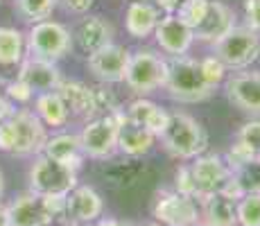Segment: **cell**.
<instances>
[{
    "label": "cell",
    "mask_w": 260,
    "mask_h": 226,
    "mask_svg": "<svg viewBox=\"0 0 260 226\" xmlns=\"http://www.w3.org/2000/svg\"><path fill=\"white\" fill-rule=\"evenodd\" d=\"M152 215L158 224L163 226H194L199 224V213L197 202L192 197L179 192H161L154 202Z\"/></svg>",
    "instance_id": "8fae6325"
},
{
    "label": "cell",
    "mask_w": 260,
    "mask_h": 226,
    "mask_svg": "<svg viewBox=\"0 0 260 226\" xmlns=\"http://www.w3.org/2000/svg\"><path fill=\"white\" fill-rule=\"evenodd\" d=\"M238 226H260V195H244L236 202Z\"/></svg>",
    "instance_id": "f1b7e54d"
},
{
    "label": "cell",
    "mask_w": 260,
    "mask_h": 226,
    "mask_svg": "<svg viewBox=\"0 0 260 226\" xmlns=\"http://www.w3.org/2000/svg\"><path fill=\"white\" fill-rule=\"evenodd\" d=\"M129 59H132V54L127 52V48L109 43L98 52L88 54V68L98 79H102L107 84H116V82H124Z\"/></svg>",
    "instance_id": "7c38bea8"
},
{
    "label": "cell",
    "mask_w": 260,
    "mask_h": 226,
    "mask_svg": "<svg viewBox=\"0 0 260 226\" xmlns=\"http://www.w3.org/2000/svg\"><path fill=\"white\" fill-rule=\"evenodd\" d=\"M163 147L168 149L170 156L174 158H197L206 152L208 147V134L202 124L188 113H170L168 127L161 134Z\"/></svg>",
    "instance_id": "3957f363"
},
{
    "label": "cell",
    "mask_w": 260,
    "mask_h": 226,
    "mask_svg": "<svg viewBox=\"0 0 260 226\" xmlns=\"http://www.w3.org/2000/svg\"><path fill=\"white\" fill-rule=\"evenodd\" d=\"M231 172L240 183V188L244 190V195H260V156L251 158L249 163L240 165Z\"/></svg>",
    "instance_id": "4316f807"
},
{
    "label": "cell",
    "mask_w": 260,
    "mask_h": 226,
    "mask_svg": "<svg viewBox=\"0 0 260 226\" xmlns=\"http://www.w3.org/2000/svg\"><path fill=\"white\" fill-rule=\"evenodd\" d=\"M111 37H113L111 25L107 21H102L100 16L84 18L77 25V29H75V41H77L79 50L86 54H93L98 50H102L104 45H109L111 43Z\"/></svg>",
    "instance_id": "d6986e66"
},
{
    "label": "cell",
    "mask_w": 260,
    "mask_h": 226,
    "mask_svg": "<svg viewBox=\"0 0 260 226\" xmlns=\"http://www.w3.org/2000/svg\"><path fill=\"white\" fill-rule=\"evenodd\" d=\"M204 206V222L211 226H238L236 202L222 197V195H211L202 202Z\"/></svg>",
    "instance_id": "d4e9b609"
},
{
    "label": "cell",
    "mask_w": 260,
    "mask_h": 226,
    "mask_svg": "<svg viewBox=\"0 0 260 226\" xmlns=\"http://www.w3.org/2000/svg\"><path fill=\"white\" fill-rule=\"evenodd\" d=\"M154 32H156L158 45H161L168 54H172V57L186 54L190 50V45H192V39H194L192 29H190L179 16H174V14L161 18Z\"/></svg>",
    "instance_id": "5bb4252c"
},
{
    "label": "cell",
    "mask_w": 260,
    "mask_h": 226,
    "mask_svg": "<svg viewBox=\"0 0 260 226\" xmlns=\"http://www.w3.org/2000/svg\"><path fill=\"white\" fill-rule=\"evenodd\" d=\"M154 145V134L147 132L143 124L134 122L124 115L120 120V127H118V147L122 149L127 156H143L152 149Z\"/></svg>",
    "instance_id": "ffe728a7"
},
{
    "label": "cell",
    "mask_w": 260,
    "mask_h": 226,
    "mask_svg": "<svg viewBox=\"0 0 260 226\" xmlns=\"http://www.w3.org/2000/svg\"><path fill=\"white\" fill-rule=\"evenodd\" d=\"M18 79L27 84L32 93H52L61 84L59 68L52 61H43V59H34V57L29 61L21 63Z\"/></svg>",
    "instance_id": "2e32d148"
},
{
    "label": "cell",
    "mask_w": 260,
    "mask_h": 226,
    "mask_svg": "<svg viewBox=\"0 0 260 226\" xmlns=\"http://www.w3.org/2000/svg\"><path fill=\"white\" fill-rule=\"evenodd\" d=\"M188 168L194 183V199H199V202H204L211 195H217L219 188L224 185V181L231 177V168L217 154L197 156L194 163H190Z\"/></svg>",
    "instance_id": "30bf717a"
},
{
    "label": "cell",
    "mask_w": 260,
    "mask_h": 226,
    "mask_svg": "<svg viewBox=\"0 0 260 226\" xmlns=\"http://www.w3.org/2000/svg\"><path fill=\"white\" fill-rule=\"evenodd\" d=\"M194 226H211V224H206V222H199V224H194Z\"/></svg>",
    "instance_id": "7bdbcfd3"
},
{
    "label": "cell",
    "mask_w": 260,
    "mask_h": 226,
    "mask_svg": "<svg viewBox=\"0 0 260 226\" xmlns=\"http://www.w3.org/2000/svg\"><path fill=\"white\" fill-rule=\"evenodd\" d=\"M238 140L242 145H247L256 156H260V120H251L247 122L238 134Z\"/></svg>",
    "instance_id": "4dcf8cb0"
},
{
    "label": "cell",
    "mask_w": 260,
    "mask_h": 226,
    "mask_svg": "<svg viewBox=\"0 0 260 226\" xmlns=\"http://www.w3.org/2000/svg\"><path fill=\"white\" fill-rule=\"evenodd\" d=\"M229 100L247 113H260V73H240L226 84Z\"/></svg>",
    "instance_id": "e0dca14e"
},
{
    "label": "cell",
    "mask_w": 260,
    "mask_h": 226,
    "mask_svg": "<svg viewBox=\"0 0 260 226\" xmlns=\"http://www.w3.org/2000/svg\"><path fill=\"white\" fill-rule=\"evenodd\" d=\"M208 3H211V0H186V3L177 9V12H179L177 16L181 18V21L186 23L190 29H194L199 23L204 21V16H206Z\"/></svg>",
    "instance_id": "f546056e"
},
{
    "label": "cell",
    "mask_w": 260,
    "mask_h": 226,
    "mask_svg": "<svg viewBox=\"0 0 260 226\" xmlns=\"http://www.w3.org/2000/svg\"><path fill=\"white\" fill-rule=\"evenodd\" d=\"M236 27L233 25V12L222 3H208V12L204 16V21L192 29L194 39L199 41H213L217 43L222 37H226L231 29Z\"/></svg>",
    "instance_id": "ac0fdd59"
},
{
    "label": "cell",
    "mask_w": 260,
    "mask_h": 226,
    "mask_svg": "<svg viewBox=\"0 0 260 226\" xmlns=\"http://www.w3.org/2000/svg\"><path fill=\"white\" fill-rule=\"evenodd\" d=\"M166 79H168L166 59L154 54L152 50H138L136 54H132L127 75H124V82L129 84L132 90L147 95L152 90H156L158 86H166Z\"/></svg>",
    "instance_id": "52a82bcc"
},
{
    "label": "cell",
    "mask_w": 260,
    "mask_h": 226,
    "mask_svg": "<svg viewBox=\"0 0 260 226\" xmlns=\"http://www.w3.org/2000/svg\"><path fill=\"white\" fill-rule=\"evenodd\" d=\"M93 226H124L122 222H118V219H111V217H104V219H95Z\"/></svg>",
    "instance_id": "ab89813d"
},
{
    "label": "cell",
    "mask_w": 260,
    "mask_h": 226,
    "mask_svg": "<svg viewBox=\"0 0 260 226\" xmlns=\"http://www.w3.org/2000/svg\"><path fill=\"white\" fill-rule=\"evenodd\" d=\"M215 57L224 68H247L260 57V37L251 27H233L215 43Z\"/></svg>",
    "instance_id": "5b68a950"
},
{
    "label": "cell",
    "mask_w": 260,
    "mask_h": 226,
    "mask_svg": "<svg viewBox=\"0 0 260 226\" xmlns=\"http://www.w3.org/2000/svg\"><path fill=\"white\" fill-rule=\"evenodd\" d=\"M5 208L9 226H52L66 213V195H39L29 190Z\"/></svg>",
    "instance_id": "7a4b0ae2"
},
{
    "label": "cell",
    "mask_w": 260,
    "mask_h": 226,
    "mask_svg": "<svg viewBox=\"0 0 260 226\" xmlns=\"http://www.w3.org/2000/svg\"><path fill=\"white\" fill-rule=\"evenodd\" d=\"M14 111H16V109H14V104L9 102L3 93H0V122H5L7 118H12Z\"/></svg>",
    "instance_id": "74e56055"
},
{
    "label": "cell",
    "mask_w": 260,
    "mask_h": 226,
    "mask_svg": "<svg viewBox=\"0 0 260 226\" xmlns=\"http://www.w3.org/2000/svg\"><path fill=\"white\" fill-rule=\"evenodd\" d=\"M177 192L194 199V183H192V177H190V168H188V165L179 168V172H177Z\"/></svg>",
    "instance_id": "836d02e7"
},
{
    "label": "cell",
    "mask_w": 260,
    "mask_h": 226,
    "mask_svg": "<svg viewBox=\"0 0 260 226\" xmlns=\"http://www.w3.org/2000/svg\"><path fill=\"white\" fill-rule=\"evenodd\" d=\"M124 113L116 111L102 115V118L88 122L79 134V143H82V152L91 158H107L116 152L118 147V127Z\"/></svg>",
    "instance_id": "ba28073f"
},
{
    "label": "cell",
    "mask_w": 260,
    "mask_h": 226,
    "mask_svg": "<svg viewBox=\"0 0 260 226\" xmlns=\"http://www.w3.org/2000/svg\"><path fill=\"white\" fill-rule=\"evenodd\" d=\"M29 52L34 59H43V61H57V59L66 57L73 50V37L63 25L52 23V21H41L34 23L29 29Z\"/></svg>",
    "instance_id": "9c48e42d"
},
{
    "label": "cell",
    "mask_w": 260,
    "mask_h": 226,
    "mask_svg": "<svg viewBox=\"0 0 260 226\" xmlns=\"http://www.w3.org/2000/svg\"><path fill=\"white\" fill-rule=\"evenodd\" d=\"M25 41L23 34L12 27H0V82L12 84L18 79Z\"/></svg>",
    "instance_id": "9a60e30c"
},
{
    "label": "cell",
    "mask_w": 260,
    "mask_h": 226,
    "mask_svg": "<svg viewBox=\"0 0 260 226\" xmlns=\"http://www.w3.org/2000/svg\"><path fill=\"white\" fill-rule=\"evenodd\" d=\"M199 68H202L204 77H206V82L211 84V86L215 88L219 82L224 79V73H226V68H224V63L219 61L217 57H208L204 59V61H199Z\"/></svg>",
    "instance_id": "1f68e13d"
},
{
    "label": "cell",
    "mask_w": 260,
    "mask_h": 226,
    "mask_svg": "<svg viewBox=\"0 0 260 226\" xmlns=\"http://www.w3.org/2000/svg\"><path fill=\"white\" fill-rule=\"evenodd\" d=\"M63 5L75 14H84V12H88V7L93 5V0H63Z\"/></svg>",
    "instance_id": "8d00e7d4"
},
{
    "label": "cell",
    "mask_w": 260,
    "mask_h": 226,
    "mask_svg": "<svg viewBox=\"0 0 260 226\" xmlns=\"http://www.w3.org/2000/svg\"><path fill=\"white\" fill-rule=\"evenodd\" d=\"M166 88L170 98L179 100V102H202V100L211 98L213 86L206 82L202 68L197 61L188 57H170L168 59V79Z\"/></svg>",
    "instance_id": "277c9868"
},
{
    "label": "cell",
    "mask_w": 260,
    "mask_h": 226,
    "mask_svg": "<svg viewBox=\"0 0 260 226\" xmlns=\"http://www.w3.org/2000/svg\"><path fill=\"white\" fill-rule=\"evenodd\" d=\"M57 0H16V9L25 21L41 23L52 14Z\"/></svg>",
    "instance_id": "83f0119b"
},
{
    "label": "cell",
    "mask_w": 260,
    "mask_h": 226,
    "mask_svg": "<svg viewBox=\"0 0 260 226\" xmlns=\"http://www.w3.org/2000/svg\"><path fill=\"white\" fill-rule=\"evenodd\" d=\"M3 188H5V181H3V172H0V197H3Z\"/></svg>",
    "instance_id": "b9f144b4"
},
{
    "label": "cell",
    "mask_w": 260,
    "mask_h": 226,
    "mask_svg": "<svg viewBox=\"0 0 260 226\" xmlns=\"http://www.w3.org/2000/svg\"><path fill=\"white\" fill-rule=\"evenodd\" d=\"M251 158H256V154L251 152V149L247 147V145H242L238 140L236 145H233L231 149H229V154H226V165L231 170H236V168H240V165H244V163H249Z\"/></svg>",
    "instance_id": "d6a6232c"
},
{
    "label": "cell",
    "mask_w": 260,
    "mask_h": 226,
    "mask_svg": "<svg viewBox=\"0 0 260 226\" xmlns=\"http://www.w3.org/2000/svg\"><path fill=\"white\" fill-rule=\"evenodd\" d=\"M143 3H145V0H143Z\"/></svg>",
    "instance_id": "f6af8a7d"
},
{
    "label": "cell",
    "mask_w": 260,
    "mask_h": 226,
    "mask_svg": "<svg viewBox=\"0 0 260 226\" xmlns=\"http://www.w3.org/2000/svg\"><path fill=\"white\" fill-rule=\"evenodd\" d=\"M46 127L32 111H14L12 118L0 122V152L7 154H37L46 145Z\"/></svg>",
    "instance_id": "6da1fadb"
},
{
    "label": "cell",
    "mask_w": 260,
    "mask_h": 226,
    "mask_svg": "<svg viewBox=\"0 0 260 226\" xmlns=\"http://www.w3.org/2000/svg\"><path fill=\"white\" fill-rule=\"evenodd\" d=\"M82 143H79V136L73 134H61V136H54V138L46 140L43 145V156L59 160L63 165H71V168L79 170L82 165Z\"/></svg>",
    "instance_id": "7402d4cb"
},
{
    "label": "cell",
    "mask_w": 260,
    "mask_h": 226,
    "mask_svg": "<svg viewBox=\"0 0 260 226\" xmlns=\"http://www.w3.org/2000/svg\"><path fill=\"white\" fill-rule=\"evenodd\" d=\"M244 14L249 27L253 32H260V0H244Z\"/></svg>",
    "instance_id": "e575fe53"
},
{
    "label": "cell",
    "mask_w": 260,
    "mask_h": 226,
    "mask_svg": "<svg viewBox=\"0 0 260 226\" xmlns=\"http://www.w3.org/2000/svg\"><path fill=\"white\" fill-rule=\"evenodd\" d=\"M57 93L61 95V100L66 102L68 111H73L75 115L91 118V115L98 113L93 86H86V84H79V82H61Z\"/></svg>",
    "instance_id": "44dd1931"
},
{
    "label": "cell",
    "mask_w": 260,
    "mask_h": 226,
    "mask_svg": "<svg viewBox=\"0 0 260 226\" xmlns=\"http://www.w3.org/2000/svg\"><path fill=\"white\" fill-rule=\"evenodd\" d=\"M102 197L91 185H75L66 195V213L63 217L73 226H88L102 215Z\"/></svg>",
    "instance_id": "4fadbf2b"
},
{
    "label": "cell",
    "mask_w": 260,
    "mask_h": 226,
    "mask_svg": "<svg viewBox=\"0 0 260 226\" xmlns=\"http://www.w3.org/2000/svg\"><path fill=\"white\" fill-rule=\"evenodd\" d=\"M127 118L134 120V122H138V124H143V127L147 129V132H152L154 136H161L168 127L170 113H166L158 104L149 102V100H136V102L129 104Z\"/></svg>",
    "instance_id": "603a6c76"
},
{
    "label": "cell",
    "mask_w": 260,
    "mask_h": 226,
    "mask_svg": "<svg viewBox=\"0 0 260 226\" xmlns=\"http://www.w3.org/2000/svg\"><path fill=\"white\" fill-rule=\"evenodd\" d=\"M158 9L147 3H132L127 9V32L134 39H145L156 29L158 25Z\"/></svg>",
    "instance_id": "cb8c5ba5"
},
{
    "label": "cell",
    "mask_w": 260,
    "mask_h": 226,
    "mask_svg": "<svg viewBox=\"0 0 260 226\" xmlns=\"http://www.w3.org/2000/svg\"><path fill=\"white\" fill-rule=\"evenodd\" d=\"M156 3H158V7H161V9H166L168 14H172V12H177V9L181 7L186 0H156Z\"/></svg>",
    "instance_id": "f35d334b"
},
{
    "label": "cell",
    "mask_w": 260,
    "mask_h": 226,
    "mask_svg": "<svg viewBox=\"0 0 260 226\" xmlns=\"http://www.w3.org/2000/svg\"><path fill=\"white\" fill-rule=\"evenodd\" d=\"M37 113L46 124L61 127V124H66L71 111H68L66 102L61 100V95L57 90H52V93H41L37 98Z\"/></svg>",
    "instance_id": "484cf974"
},
{
    "label": "cell",
    "mask_w": 260,
    "mask_h": 226,
    "mask_svg": "<svg viewBox=\"0 0 260 226\" xmlns=\"http://www.w3.org/2000/svg\"><path fill=\"white\" fill-rule=\"evenodd\" d=\"M147 226H163V224H147Z\"/></svg>",
    "instance_id": "ee69618b"
},
{
    "label": "cell",
    "mask_w": 260,
    "mask_h": 226,
    "mask_svg": "<svg viewBox=\"0 0 260 226\" xmlns=\"http://www.w3.org/2000/svg\"><path fill=\"white\" fill-rule=\"evenodd\" d=\"M77 185V170L48 156H39L29 170V190L39 195H68Z\"/></svg>",
    "instance_id": "8992f818"
},
{
    "label": "cell",
    "mask_w": 260,
    "mask_h": 226,
    "mask_svg": "<svg viewBox=\"0 0 260 226\" xmlns=\"http://www.w3.org/2000/svg\"><path fill=\"white\" fill-rule=\"evenodd\" d=\"M0 226H9V217H7V208L0 206Z\"/></svg>",
    "instance_id": "60d3db41"
},
{
    "label": "cell",
    "mask_w": 260,
    "mask_h": 226,
    "mask_svg": "<svg viewBox=\"0 0 260 226\" xmlns=\"http://www.w3.org/2000/svg\"><path fill=\"white\" fill-rule=\"evenodd\" d=\"M7 95L12 100H16V102H27V100L32 98V90H29V86L25 82L16 79V82L7 84Z\"/></svg>",
    "instance_id": "d590c367"
}]
</instances>
